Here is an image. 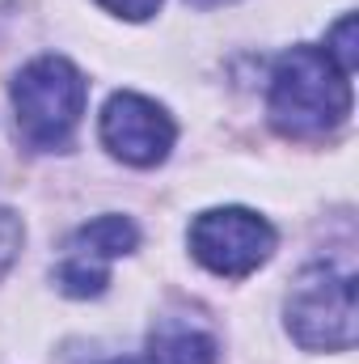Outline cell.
<instances>
[{"instance_id":"6da1fadb","label":"cell","mask_w":359,"mask_h":364,"mask_svg":"<svg viewBox=\"0 0 359 364\" xmlns=\"http://www.w3.org/2000/svg\"><path fill=\"white\" fill-rule=\"evenodd\" d=\"M270 123L287 140H321L351 114V77L326 47H292L270 73Z\"/></svg>"},{"instance_id":"7a4b0ae2","label":"cell","mask_w":359,"mask_h":364,"mask_svg":"<svg viewBox=\"0 0 359 364\" xmlns=\"http://www.w3.org/2000/svg\"><path fill=\"white\" fill-rule=\"evenodd\" d=\"M85 97L89 85L77 64H68L64 55H38L13 81V110H17L21 140L43 153L68 149L72 132L81 127Z\"/></svg>"},{"instance_id":"3957f363","label":"cell","mask_w":359,"mask_h":364,"mask_svg":"<svg viewBox=\"0 0 359 364\" xmlns=\"http://www.w3.org/2000/svg\"><path fill=\"white\" fill-rule=\"evenodd\" d=\"M287 331L309 352H351L355 348V275L334 263H313L292 279Z\"/></svg>"},{"instance_id":"277c9868","label":"cell","mask_w":359,"mask_h":364,"mask_svg":"<svg viewBox=\"0 0 359 364\" xmlns=\"http://www.w3.org/2000/svg\"><path fill=\"white\" fill-rule=\"evenodd\" d=\"M190 255L211 275L241 279L275 255V229L250 208H211L190 225Z\"/></svg>"},{"instance_id":"5b68a950","label":"cell","mask_w":359,"mask_h":364,"mask_svg":"<svg viewBox=\"0 0 359 364\" xmlns=\"http://www.w3.org/2000/svg\"><path fill=\"white\" fill-rule=\"evenodd\" d=\"M136 242L140 233L127 216H97L89 225H81L64 242V263L55 272V284L68 296H101L110 279V263L131 255Z\"/></svg>"},{"instance_id":"8992f818","label":"cell","mask_w":359,"mask_h":364,"mask_svg":"<svg viewBox=\"0 0 359 364\" xmlns=\"http://www.w3.org/2000/svg\"><path fill=\"white\" fill-rule=\"evenodd\" d=\"M174 119L144 93H114L101 110V144L127 166H157L174 149Z\"/></svg>"},{"instance_id":"52a82bcc","label":"cell","mask_w":359,"mask_h":364,"mask_svg":"<svg viewBox=\"0 0 359 364\" xmlns=\"http://www.w3.org/2000/svg\"><path fill=\"white\" fill-rule=\"evenodd\" d=\"M140 364H216V343L190 326H161L153 331Z\"/></svg>"},{"instance_id":"ba28073f","label":"cell","mask_w":359,"mask_h":364,"mask_svg":"<svg viewBox=\"0 0 359 364\" xmlns=\"http://www.w3.org/2000/svg\"><path fill=\"white\" fill-rule=\"evenodd\" d=\"M326 55L351 77L355 73V60H359V51H355V17L347 13V17H338V26L330 30V38H326Z\"/></svg>"},{"instance_id":"9c48e42d","label":"cell","mask_w":359,"mask_h":364,"mask_svg":"<svg viewBox=\"0 0 359 364\" xmlns=\"http://www.w3.org/2000/svg\"><path fill=\"white\" fill-rule=\"evenodd\" d=\"M21 237H26V229H21V220H17V212L0 208V275L17 263V255H21Z\"/></svg>"},{"instance_id":"30bf717a","label":"cell","mask_w":359,"mask_h":364,"mask_svg":"<svg viewBox=\"0 0 359 364\" xmlns=\"http://www.w3.org/2000/svg\"><path fill=\"white\" fill-rule=\"evenodd\" d=\"M97 4L114 17H127V21H144L161 9V0H97Z\"/></svg>"},{"instance_id":"8fae6325","label":"cell","mask_w":359,"mask_h":364,"mask_svg":"<svg viewBox=\"0 0 359 364\" xmlns=\"http://www.w3.org/2000/svg\"><path fill=\"white\" fill-rule=\"evenodd\" d=\"M194 9H220V4H233V0H190Z\"/></svg>"}]
</instances>
